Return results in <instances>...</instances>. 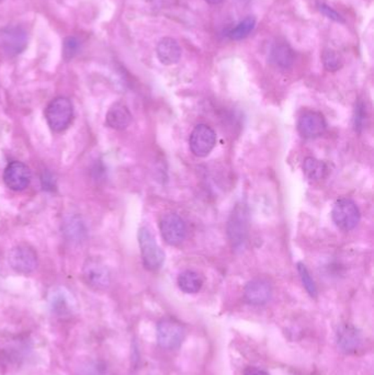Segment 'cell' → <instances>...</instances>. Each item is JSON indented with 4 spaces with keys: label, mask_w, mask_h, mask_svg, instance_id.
<instances>
[{
    "label": "cell",
    "mask_w": 374,
    "mask_h": 375,
    "mask_svg": "<svg viewBox=\"0 0 374 375\" xmlns=\"http://www.w3.org/2000/svg\"><path fill=\"white\" fill-rule=\"evenodd\" d=\"M178 287L182 292L188 294L198 293L203 287V279L198 272L186 270L181 272L178 277Z\"/></svg>",
    "instance_id": "obj_17"
},
{
    "label": "cell",
    "mask_w": 374,
    "mask_h": 375,
    "mask_svg": "<svg viewBox=\"0 0 374 375\" xmlns=\"http://www.w3.org/2000/svg\"><path fill=\"white\" fill-rule=\"evenodd\" d=\"M79 50H81V42L75 36H68L64 40L63 57L66 62L73 60L79 53Z\"/></svg>",
    "instance_id": "obj_26"
},
{
    "label": "cell",
    "mask_w": 374,
    "mask_h": 375,
    "mask_svg": "<svg viewBox=\"0 0 374 375\" xmlns=\"http://www.w3.org/2000/svg\"><path fill=\"white\" fill-rule=\"evenodd\" d=\"M362 343V335L359 330L352 325H342L337 332V345L346 353H354Z\"/></svg>",
    "instance_id": "obj_14"
},
{
    "label": "cell",
    "mask_w": 374,
    "mask_h": 375,
    "mask_svg": "<svg viewBox=\"0 0 374 375\" xmlns=\"http://www.w3.org/2000/svg\"><path fill=\"white\" fill-rule=\"evenodd\" d=\"M81 275L84 282L97 291L108 289L110 285L111 277L108 268L103 265L100 260L95 258L86 260Z\"/></svg>",
    "instance_id": "obj_7"
},
{
    "label": "cell",
    "mask_w": 374,
    "mask_h": 375,
    "mask_svg": "<svg viewBox=\"0 0 374 375\" xmlns=\"http://www.w3.org/2000/svg\"><path fill=\"white\" fill-rule=\"evenodd\" d=\"M206 3L212 4V5H218V4L222 3L224 0H206Z\"/></svg>",
    "instance_id": "obj_29"
},
{
    "label": "cell",
    "mask_w": 374,
    "mask_h": 375,
    "mask_svg": "<svg viewBox=\"0 0 374 375\" xmlns=\"http://www.w3.org/2000/svg\"><path fill=\"white\" fill-rule=\"evenodd\" d=\"M333 221L338 229L345 232L352 231L359 224L360 211L352 200L340 199L336 202L332 212Z\"/></svg>",
    "instance_id": "obj_6"
},
{
    "label": "cell",
    "mask_w": 374,
    "mask_h": 375,
    "mask_svg": "<svg viewBox=\"0 0 374 375\" xmlns=\"http://www.w3.org/2000/svg\"><path fill=\"white\" fill-rule=\"evenodd\" d=\"M270 58H272V62H274L276 66L279 67L286 68L291 67L294 63V52L291 48H290L288 44L284 43H276L274 44V48H272V52H270Z\"/></svg>",
    "instance_id": "obj_18"
},
{
    "label": "cell",
    "mask_w": 374,
    "mask_h": 375,
    "mask_svg": "<svg viewBox=\"0 0 374 375\" xmlns=\"http://www.w3.org/2000/svg\"><path fill=\"white\" fill-rule=\"evenodd\" d=\"M1 1H4V0H0V3H1Z\"/></svg>",
    "instance_id": "obj_30"
},
{
    "label": "cell",
    "mask_w": 374,
    "mask_h": 375,
    "mask_svg": "<svg viewBox=\"0 0 374 375\" xmlns=\"http://www.w3.org/2000/svg\"><path fill=\"white\" fill-rule=\"evenodd\" d=\"M51 305L53 308V312L60 316L68 314L72 312L71 300L68 299L67 294L63 291H58L53 293V296L51 299Z\"/></svg>",
    "instance_id": "obj_21"
},
{
    "label": "cell",
    "mask_w": 374,
    "mask_h": 375,
    "mask_svg": "<svg viewBox=\"0 0 374 375\" xmlns=\"http://www.w3.org/2000/svg\"><path fill=\"white\" fill-rule=\"evenodd\" d=\"M327 123L324 116L315 111H307L300 116L298 130L304 139H316L326 131Z\"/></svg>",
    "instance_id": "obj_12"
},
{
    "label": "cell",
    "mask_w": 374,
    "mask_h": 375,
    "mask_svg": "<svg viewBox=\"0 0 374 375\" xmlns=\"http://www.w3.org/2000/svg\"><path fill=\"white\" fill-rule=\"evenodd\" d=\"M272 296V285L264 279L251 280L243 289V297L251 305H265Z\"/></svg>",
    "instance_id": "obj_13"
},
{
    "label": "cell",
    "mask_w": 374,
    "mask_h": 375,
    "mask_svg": "<svg viewBox=\"0 0 374 375\" xmlns=\"http://www.w3.org/2000/svg\"><path fill=\"white\" fill-rule=\"evenodd\" d=\"M368 110L367 107L361 100L358 101L354 109V130L358 133L363 131L364 126L367 125Z\"/></svg>",
    "instance_id": "obj_25"
},
{
    "label": "cell",
    "mask_w": 374,
    "mask_h": 375,
    "mask_svg": "<svg viewBox=\"0 0 374 375\" xmlns=\"http://www.w3.org/2000/svg\"><path fill=\"white\" fill-rule=\"evenodd\" d=\"M161 236L171 246H178L187 237V226L184 219L175 213L163 215L161 219Z\"/></svg>",
    "instance_id": "obj_8"
},
{
    "label": "cell",
    "mask_w": 374,
    "mask_h": 375,
    "mask_svg": "<svg viewBox=\"0 0 374 375\" xmlns=\"http://www.w3.org/2000/svg\"><path fill=\"white\" fill-rule=\"evenodd\" d=\"M249 212L246 205L239 203L235 205L229 221H227V235L229 242L235 250H241L248 236Z\"/></svg>",
    "instance_id": "obj_2"
},
{
    "label": "cell",
    "mask_w": 374,
    "mask_h": 375,
    "mask_svg": "<svg viewBox=\"0 0 374 375\" xmlns=\"http://www.w3.org/2000/svg\"><path fill=\"white\" fill-rule=\"evenodd\" d=\"M243 375H269L266 371L262 369L256 368V367H251V368L246 369Z\"/></svg>",
    "instance_id": "obj_28"
},
{
    "label": "cell",
    "mask_w": 374,
    "mask_h": 375,
    "mask_svg": "<svg viewBox=\"0 0 374 375\" xmlns=\"http://www.w3.org/2000/svg\"><path fill=\"white\" fill-rule=\"evenodd\" d=\"M132 122V114L128 107L122 102H116L109 109L106 116V124L113 130H126Z\"/></svg>",
    "instance_id": "obj_16"
},
{
    "label": "cell",
    "mask_w": 374,
    "mask_h": 375,
    "mask_svg": "<svg viewBox=\"0 0 374 375\" xmlns=\"http://www.w3.org/2000/svg\"><path fill=\"white\" fill-rule=\"evenodd\" d=\"M321 61L325 69L328 71H338L342 66V58L333 50H325L321 55Z\"/></svg>",
    "instance_id": "obj_24"
},
{
    "label": "cell",
    "mask_w": 374,
    "mask_h": 375,
    "mask_svg": "<svg viewBox=\"0 0 374 375\" xmlns=\"http://www.w3.org/2000/svg\"><path fill=\"white\" fill-rule=\"evenodd\" d=\"M303 172L307 178L319 182L327 176L328 167L324 161H319L314 157H307L303 163Z\"/></svg>",
    "instance_id": "obj_19"
},
{
    "label": "cell",
    "mask_w": 374,
    "mask_h": 375,
    "mask_svg": "<svg viewBox=\"0 0 374 375\" xmlns=\"http://www.w3.org/2000/svg\"><path fill=\"white\" fill-rule=\"evenodd\" d=\"M85 233L84 224L79 219L72 217L69 221H66L65 234L68 237V240H73V242H81L83 240Z\"/></svg>",
    "instance_id": "obj_22"
},
{
    "label": "cell",
    "mask_w": 374,
    "mask_h": 375,
    "mask_svg": "<svg viewBox=\"0 0 374 375\" xmlns=\"http://www.w3.org/2000/svg\"><path fill=\"white\" fill-rule=\"evenodd\" d=\"M0 43L8 55H19L28 46V36L19 25L7 27L0 32Z\"/></svg>",
    "instance_id": "obj_10"
},
{
    "label": "cell",
    "mask_w": 374,
    "mask_h": 375,
    "mask_svg": "<svg viewBox=\"0 0 374 375\" xmlns=\"http://www.w3.org/2000/svg\"><path fill=\"white\" fill-rule=\"evenodd\" d=\"M44 114L50 129L60 133L68 129L73 121L74 106L66 97H56L48 104Z\"/></svg>",
    "instance_id": "obj_1"
},
{
    "label": "cell",
    "mask_w": 374,
    "mask_h": 375,
    "mask_svg": "<svg viewBox=\"0 0 374 375\" xmlns=\"http://www.w3.org/2000/svg\"><path fill=\"white\" fill-rule=\"evenodd\" d=\"M4 182L13 191H23L30 186V169L21 161H13L6 167Z\"/></svg>",
    "instance_id": "obj_11"
},
{
    "label": "cell",
    "mask_w": 374,
    "mask_h": 375,
    "mask_svg": "<svg viewBox=\"0 0 374 375\" xmlns=\"http://www.w3.org/2000/svg\"><path fill=\"white\" fill-rule=\"evenodd\" d=\"M186 338V328L173 318H163L157 324V343L166 350L178 349Z\"/></svg>",
    "instance_id": "obj_4"
},
{
    "label": "cell",
    "mask_w": 374,
    "mask_h": 375,
    "mask_svg": "<svg viewBox=\"0 0 374 375\" xmlns=\"http://www.w3.org/2000/svg\"><path fill=\"white\" fill-rule=\"evenodd\" d=\"M298 271H299L300 278H301L303 287L307 289V293L311 295L312 297L317 296V287L315 285L314 280L312 278L311 273H309V269L304 264H298Z\"/></svg>",
    "instance_id": "obj_23"
},
{
    "label": "cell",
    "mask_w": 374,
    "mask_h": 375,
    "mask_svg": "<svg viewBox=\"0 0 374 375\" xmlns=\"http://www.w3.org/2000/svg\"><path fill=\"white\" fill-rule=\"evenodd\" d=\"M190 149L196 157L208 156L216 144V135L213 130L206 124H199L191 133Z\"/></svg>",
    "instance_id": "obj_9"
},
{
    "label": "cell",
    "mask_w": 374,
    "mask_h": 375,
    "mask_svg": "<svg viewBox=\"0 0 374 375\" xmlns=\"http://www.w3.org/2000/svg\"><path fill=\"white\" fill-rule=\"evenodd\" d=\"M255 28H256V19H255V17L248 15L246 18L243 19L241 22L237 23L234 28H232L227 36L231 40H243V39L247 38L254 31Z\"/></svg>",
    "instance_id": "obj_20"
},
{
    "label": "cell",
    "mask_w": 374,
    "mask_h": 375,
    "mask_svg": "<svg viewBox=\"0 0 374 375\" xmlns=\"http://www.w3.org/2000/svg\"><path fill=\"white\" fill-rule=\"evenodd\" d=\"M156 53H157V57L161 64L171 66L175 65L180 61L182 50L175 39L163 38L157 44Z\"/></svg>",
    "instance_id": "obj_15"
},
{
    "label": "cell",
    "mask_w": 374,
    "mask_h": 375,
    "mask_svg": "<svg viewBox=\"0 0 374 375\" xmlns=\"http://www.w3.org/2000/svg\"><path fill=\"white\" fill-rule=\"evenodd\" d=\"M11 269L20 275H30L39 266V257L36 250L27 244L13 247L8 256Z\"/></svg>",
    "instance_id": "obj_5"
},
{
    "label": "cell",
    "mask_w": 374,
    "mask_h": 375,
    "mask_svg": "<svg viewBox=\"0 0 374 375\" xmlns=\"http://www.w3.org/2000/svg\"><path fill=\"white\" fill-rule=\"evenodd\" d=\"M138 244L141 248L144 267L149 271H157L161 269L165 260V254L147 227H142L140 229Z\"/></svg>",
    "instance_id": "obj_3"
},
{
    "label": "cell",
    "mask_w": 374,
    "mask_h": 375,
    "mask_svg": "<svg viewBox=\"0 0 374 375\" xmlns=\"http://www.w3.org/2000/svg\"><path fill=\"white\" fill-rule=\"evenodd\" d=\"M319 9L323 15H326L327 18L332 19L336 22H344L342 15H339L336 11H334L329 6L325 5V4H319Z\"/></svg>",
    "instance_id": "obj_27"
}]
</instances>
